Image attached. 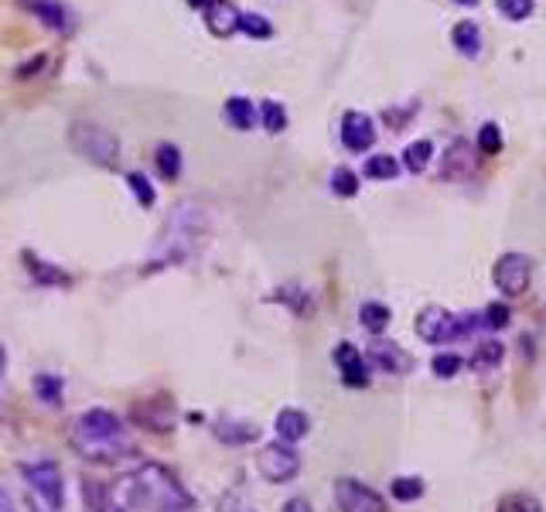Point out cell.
<instances>
[{
    "label": "cell",
    "instance_id": "7a4b0ae2",
    "mask_svg": "<svg viewBox=\"0 0 546 512\" xmlns=\"http://www.w3.org/2000/svg\"><path fill=\"white\" fill-rule=\"evenodd\" d=\"M69 441L86 461H116L124 454H134L124 420L116 417L113 410H103V406H93V410L79 414L72 420Z\"/></svg>",
    "mask_w": 546,
    "mask_h": 512
},
{
    "label": "cell",
    "instance_id": "4316f807",
    "mask_svg": "<svg viewBox=\"0 0 546 512\" xmlns=\"http://www.w3.org/2000/svg\"><path fill=\"white\" fill-rule=\"evenodd\" d=\"M154 161H157V171H161L164 182H174V178L181 174V151H178L174 144H157Z\"/></svg>",
    "mask_w": 546,
    "mask_h": 512
},
{
    "label": "cell",
    "instance_id": "9a60e30c",
    "mask_svg": "<svg viewBox=\"0 0 546 512\" xmlns=\"http://www.w3.org/2000/svg\"><path fill=\"white\" fill-rule=\"evenodd\" d=\"M212 434L222 441V444H233V448H243V444H253L260 437V427L250 424V420H218L212 427Z\"/></svg>",
    "mask_w": 546,
    "mask_h": 512
},
{
    "label": "cell",
    "instance_id": "e0dca14e",
    "mask_svg": "<svg viewBox=\"0 0 546 512\" xmlns=\"http://www.w3.org/2000/svg\"><path fill=\"white\" fill-rule=\"evenodd\" d=\"M393 321V311L383 304V301H362L359 308V325L373 335V339H383V331L390 328Z\"/></svg>",
    "mask_w": 546,
    "mask_h": 512
},
{
    "label": "cell",
    "instance_id": "2e32d148",
    "mask_svg": "<svg viewBox=\"0 0 546 512\" xmlns=\"http://www.w3.org/2000/svg\"><path fill=\"white\" fill-rule=\"evenodd\" d=\"M24 264H28L32 280L34 284H42V287H72V277L65 274L62 266L45 264L42 256H32V253H24Z\"/></svg>",
    "mask_w": 546,
    "mask_h": 512
},
{
    "label": "cell",
    "instance_id": "8992f818",
    "mask_svg": "<svg viewBox=\"0 0 546 512\" xmlns=\"http://www.w3.org/2000/svg\"><path fill=\"white\" fill-rule=\"evenodd\" d=\"M256 471L264 475L270 485H287L301 475V454L294 451V444H283V441H270L256 454Z\"/></svg>",
    "mask_w": 546,
    "mask_h": 512
},
{
    "label": "cell",
    "instance_id": "603a6c76",
    "mask_svg": "<svg viewBox=\"0 0 546 512\" xmlns=\"http://www.w3.org/2000/svg\"><path fill=\"white\" fill-rule=\"evenodd\" d=\"M32 386H34V396H38L42 404H48V406H59V404H62V393H65L62 376L38 373V376H34Z\"/></svg>",
    "mask_w": 546,
    "mask_h": 512
},
{
    "label": "cell",
    "instance_id": "44dd1931",
    "mask_svg": "<svg viewBox=\"0 0 546 512\" xmlns=\"http://www.w3.org/2000/svg\"><path fill=\"white\" fill-rule=\"evenodd\" d=\"M226 120L236 126V130H253L256 124V109L246 96H233V99H226Z\"/></svg>",
    "mask_w": 546,
    "mask_h": 512
},
{
    "label": "cell",
    "instance_id": "277c9868",
    "mask_svg": "<svg viewBox=\"0 0 546 512\" xmlns=\"http://www.w3.org/2000/svg\"><path fill=\"white\" fill-rule=\"evenodd\" d=\"M69 144L79 157L93 161L99 168H116V161H120V140L96 124H76L69 134Z\"/></svg>",
    "mask_w": 546,
    "mask_h": 512
},
{
    "label": "cell",
    "instance_id": "5b68a950",
    "mask_svg": "<svg viewBox=\"0 0 546 512\" xmlns=\"http://www.w3.org/2000/svg\"><path fill=\"white\" fill-rule=\"evenodd\" d=\"M21 475H24L28 489H32L34 496L42 498V506H45L48 512L62 509L65 485H62V468H59V461H51V458L28 461V465H21Z\"/></svg>",
    "mask_w": 546,
    "mask_h": 512
},
{
    "label": "cell",
    "instance_id": "f35d334b",
    "mask_svg": "<svg viewBox=\"0 0 546 512\" xmlns=\"http://www.w3.org/2000/svg\"><path fill=\"white\" fill-rule=\"evenodd\" d=\"M281 512H314V509H311V502H308V498L294 496V498H287V502H283Z\"/></svg>",
    "mask_w": 546,
    "mask_h": 512
},
{
    "label": "cell",
    "instance_id": "cb8c5ba5",
    "mask_svg": "<svg viewBox=\"0 0 546 512\" xmlns=\"http://www.w3.org/2000/svg\"><path fill=\"white\" fill-rule=\"evenodd\" d=\"M423 492H427V485H423V479H417V475H396V479L390 481V496L396 498V502H417V498H423Z\"/></svg>",
    "mask_w": 546,
    "mask_h": 512
},
{
    "label": "cell",
    "instance_id": "30bf717a",
    "mask_svg": "<svg viewBox=\"0 0 546 512\" xmlns=\"http://www.w3.org/2000/svg\"><path fill=\"white\" fill-rule=\"evenodd\" d=\"M366 358H369V366H373V369H379V373H390V376L413 373V356L406 352L400 341L373 339V345H369Z\"/></svg>",
    "mask_w": 546,
    "mask_h": 512
},
{
    "label": "cell",
    "instance_id": "ffe728a7",
    "mask_svg": "<svg viewBox=\"0 0 546 512\" xmlns=\"http://www.w3.org/2000/svg\"><path fill=\"white\" fill-rule=\"evenodd\" d=\"M82 498H86V509L89 512H120L109 498V489L96 479H82Z\"/></svg>",
    "mask_w": 546,
    "mask_h": 512
},
{
    "label": "cell",
    "instance_id": "8fae6325",
    "mask_svg": "<svg viewBox=\"0 0 546 512\" xmlns=\"http://www.w3.org/2000/svg\"><path fill=\"white\" fill-rule=\"evenodd\" d=\"M375 140V124L373 116H366L359 109H348L342 116V144L356 154H366Z\"/></svg>",
    "mask_w": 546,
    "mask_h": 512
},
{
    "label": "cell",
    "instance_id": "8d00e7d4",
    "mask_svg": "<svg viewBox=\"0 0 546 512\" xmlns=\"http://www.w3.org/2000/svg\"><path fill=\"white\" fill-rule=\"evenodd\" d=\"M499 512H540V502L530 496H509L499 506Z\"/></svg>",
    "mask_w": 546,
    "mask_h": 512
},
{
    "label": "cell",
    "instance_id": "5bb4252c",
    "mask_svg": "<svg viewBox=\"0 0 546 512\" xmlns=\"http://www.w3.org/2000/svg\"><path fill=\"white\" fill-rule=\"evenodd\" d=\"M205 21L212 34H233L239 28V11L229 0H205Z\"/></svg>",
    "mask_w": 546,
    "mask_h": 512
},
{
    "label": "cell",
    "instance_id": "3957f363",
    "mask_svg": "<svg viewBox=\"0 0 546 512\" xmlns=\"http://www.w3.org/2000/svg\"><path fill=\"white\" fill-rule=\"evenodd\" d=\"M482 328V311H465V314H451L440 304H427L417 314V335L427 345H454V341L468 339Z\"/></svg>",
    "mask_w": 546,
    "mask_h": 512
},
{
    "label": "cell",
    "instance_id": "4dcf8cb0",
    "mask_svg": "<svg viewBox=\"0 0 546 512\" xmlns=\"http://www.w3.org/2000/svg\"><path fill=\"white\" fill-rule=\"evenodd\" d=\"M331 191L342 195V199H352L359 195V174L352 168H335L331 171Z\"/></svg>",
    "mask_w": 546,
    "mask_h": 512
},
{
    "label": "cell",
    "instance_id": "d4e9b609",
    "mask_svg": "<svg viewBox=\"0 0 546 512\" xmlns=\"http://www.w3.org/2000/svg\"><path fill=\"white\" fill-rule=\"evenodd\" d=\"M475 164V157H471L468 144L465 140H458L448 147V161H444V178H461V174H468V168Z\"/></svg>",
    "mask_w": 546,
    "mask_h": 512
},
{
    "label": "cell",
    "instance_id": "7c38bea8",
    "mask_svg": "<svg viewBox=\"0 0 546 512\" xmlns=\"http://www.w3.org/2000/svg\"><path fill=\"white\" fill-rule=\"evenodd\" d=\"M134 420H137L141 427H147V431H154V434H168L174 427V404L168 396H157V400L137 404Z\"/></svg>",
    "mask_w": 546,
    "mask_h": 512
},
{
    "label": "cell",
    "instance_id": "e575fe53",
    "mask_svg": "<svg viewBox=\"0 0 546 512\" xmlns=\"http://www.w3.org/2000/svg\"><path fill=\"white\" fill-rule=\"evenodd\" d=\"M478 151H482V154H499L502 151V134L495 124H485L482 130H478Z\"/></svg>",
    "mask_w": 546,
    "mask_h": 512
},
{
    "label": "cell",
    "instance_id": "4fadbf2b",
    "mask_svg": "<svg viewBox=\"0 0 546 512\" xmlns=\"http://www.w3.org/2000/svg\"><path fill=\"white\" fill-rule=\"evenodd\" d=\"M273 431H277V441L297 444V441H304L308 431H311V417H308L304 410H297V406H283L281 414L273 417Z\"/></svg>",
    "mask_w": 546,
    "mask_h": 512
},
{
    "label": "cell",
    "instance_id": "ba28073f",
    "mask_svg": "<svg viewBox=\"0 0 546 512\" xmlns=\"http://www.w3.org/2000/svg\"><path fill=\"white\" fill-rule=\"evenodd\" d=\"M331 496H335V509L338 512H390L386 498L359 479H335Z\"/></svg>",
    "mask_w": 546,
    "mask_h": 512
},
{
    "label": "cell",
    "instance_id": "836d02e7",
    "mask_svg": "<svg viewBox=\"0 0 546 512\" xmlns=\"http://www.w3.org/2000/svg\"><path fill=\"white\" fill-rule=\"evenodd\" d=\"M239 32L250 34V38H270V34H273V24H270L264 14H239Z\"/></svg>",
    "mask_w": 546,
    "mask_h": 512
},
{
    "label": "cell",
    "instance_id": "d6a6232c",
    "mask_svg": "<svg viewBox=\"0 0 546 512\" xmlns=\"http://www.w3.org/2000/svg\"><path fill=\"white\" fill-rule=\"evenodd\" d=\"M260 120L270 134H281L283 126H287V109L277 103V99H264V107H260Z\"/></svg>",
    "mask_w": 546,
    "mask_h": 512
},
{
    "label": "cell",
    "instance_id": "f1b7e54d",
    "mask_svg": "<svg viewBox=\"0 0 546 512\" xmlns=\"http://www.w3.org/2000/svg\"><path fill=\"white\" fill-rule=\"evenodd\" d=\"M509 321H513V311L505 301H492L482 308V328H488V331H502Z\"/></svg>",
    "mask_w": 546,
    "mask_h": 512
},
{
    "label": "cell",
    "instance_id": "74e56055",
    "mask_svg": "<svg viewBox=\"0 0 546 512\" xmlns=\"http://www.w3.org/2000/svg\"><path fill=\"white\" fill-rule=\"evenodd\" d=\"M218 512H256L243 496H226L218 502Z\"/></svg>",
    "mask_w": 546,
    "mask_h": 512
},
{
    "label": "cell",
    "instance_id": "52a82bcc",
    "mask_svg": "<svg viewBox=\"0 0 546 512\" xmlns=\"http://www.w3.org/2000/svg\"><path fill=\"white\" fill-rule=\"evenodd\" d=\"M492 284L505 297H519L530 291L532 284V260L526 253H505L492 266Z\"/></svg>",
    "mask_w": 546,
    "mask_h": 512
},
{
    "label": "cell",
    "instance_id": "d590c367",
    "mask_svg": "<svg viewBox=\"0 0 546 512\" xmlns=\"http://www.w3.org/2000/svg\"><path fill=\"white\" fill-rule=\"evenodd\" d=\"M499 11L509 21H526L532 14V0H499Z\"/></svg>",
    "mask_w": 546,
    "mask_h": 512
},
{
    "label": "cell",
    "instance_id": "d6986e66",
    "mask_svg": "<svg viewBox=\"0 0 546 512\" xmlns=\"http://www.w3.org/2000/svg\"><path fill=\"white\" fill-rule=\"evenodd\" d=\"M451 42H454V48H458L461 55H468V59H475V55L482 51V32H478V24H475V21H461V24H454Z\"/></svg>",
    "mask_w": 546,
    "mask_h": 512
},
{
    "label": "cell",
    "instance_id": "ac0fdd59",
    "mask_svg": "<svg viewBox=\"0 0 546 512\" xmlns=\"http://www.w3.org/2000/svg\"><path fill=\"white\" fill-rule=\"evenodd\" d=\"M502 358H505V345H502L499 339H488L482 341L475 352H471V369L482 376V373H492V369H499L502 366Z\"/></svg>",
    "mask_w": 546,
    "mask_h": 512
},
{
    "label": "cell",
    "instance_id": "f546056e",
    "mask_svg": "<svg viewBox=\"0 0 546 512\" xmlns=\"http://www.w3.org/2000/svg\"><path fill=\"white\" fill-rule=\"evenodd\" d=\"M461 366H465V358L458 356V352H437V356L430 358V373H434L437 379H454V376L461 373Z\"/></svg>",
    "mask_w": 546,
    "mask_h": 512
},
{
    "label": "cell",
    "instance_id": "9c48e42d",
    "mask_svg": "<svg viewBox=\"0 0 546 512\" xmlns=\"http://www.w3.org/2000/svg\"><path fill=\"white\" fill-rule=\"evenodd\" d=\"M331 358H335V366H338V373H342L345 386L366 389L373 383V366H369V358L362 356V349H356L352 341H338Z\"/></svg>",
    "mask_w": 546,
    "mask_h": 512
},
{
    "label": "cell",
    "instance_id": "1f68e13d",
    "mask_svg": "<svg viewBox=\"0 0 546 512\" xmlns=\"http://www.w3.org/2000/svg\"><path fill=\"white\" fill-rule=\"evenodd\" d=\"M126 185H130V191L137 195V202H141L143 209H151V205L157 202L154 185L147 182V174H141V171H130V174H126Z\"/></svg>",
    "mask_w": 546,
    "mask_h": 512
},
{
    "label": "cell",
    "instance_id": "60d3db41",
    "mask_svg": "<svg viewBox=\"0 0 546 512\" xmlns=\"http://www.w3.org/2000/svg\"><path fill=\"white\" fill-rule=\"evenodd\" d=\"M454 4H465V7H475V4H478V0H454Z\"/></svg>",
    "mask_w": 546,
    "mask_h": 512
},
{
    "label": "cell",
    "instance_id": "6da1fadb",
    "mask_svg": "<svg viewBox=\"0 0 546 512\" xmlns=\"http://www.w3.org/2000/svg\"><path fill=\"white\" fill-rule=\"evenodd\" d=\"M109 498L120 512H191L195 498L171 468L147 461L109 489Z\"/></svg>",
    "mask_w": 546,
    "mask_h": 512
},
{
    "label": "cell",
    "instance_id": "7402d4cb",
    "mask_svg": "<svg viewBox=\"0 0 546 512\" xmlns=\"http://www.w3.org/2000/svg\"><path fill=\"white\" fill-rule=\"evenodd\" d=\"M362 174L373 178V182H393V178L400 174V161L393 154H373V157H366Z\"/></svg>",
    "mask_w": 546,
    "mask_h": 512
},
{
    "label": "cell",
    "instance_id": "ab89813d",
    "mask_svg": "<svg viewBox=\"0 0 546 512\" xmlns=\"http://www.w3.org/2000/svg\"><path fill=\"white\" fill-rule=\"evenodd\" d=\"M4 369H7V349L0 345V376H4Z\"/></svg>",
    "mask_w": 546,
    "mask_h": 512
},
{
    "label": "cell",
    "instance_id": "484cf974",
    "mask_svg": "<svg viewBox=\"0 0 546 512\" xmlns=\"http://www.w3.org/2000/svg\"><path fill=\"white\" fill-rule=\"evenodd\" d=\"M430 157H434V144H430V140H413V144H406V151H403V168L421 174V171H427Z\"/></svg>",
    "mask_w": 546,
    "mask_h": 512
},
{
    "label": "cell",
    "instance_id": "83f0119b",
    "mask_svg": "<svg viewBox=\"0 0 546 512\" xmlns=\"http://www.w3.org/2000/svg\"><path fill=\"white\" fill-rule=\"evenodd\" d=\"M24 4H28V11H34V14L45 21L48 28H55V32H62L65 28L62 4H51V0H24Z\"/></svg>",
    "mask_w": 546,
    "mask_h": 512
}]
</instances>
